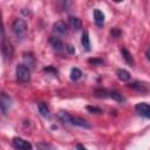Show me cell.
Listing matches in <instances>:
<instances>
[{"label":"cell","mask_w":150,"mask_h":150,"mask_svg":"<svg viewBox=\"0 0 150 150\" xmlns=\"http://www.w3.org/2000/svg\"><path fill=\"white\" fill-rule=\"evenodd\" d=\"M12 30L15 34V36L20 40L25 39L27 35V23L23 19H15L12 25Z\"/></svg>","instance_id":"6da1fadb"},{"label":"cell","mask_w":150,"mask_h":150,"mask_svg":"<svg viewBox=\"0 0 150 150\" xmlns=\"http://www.w3.org/2000/svg\"><path fill=\"white\" fill-rule=\"evenodd\" d=\"M15 73H16V79L19 82L25 83V82H28L30 79V68L25 63H19L16 66Z\"/></svg>","instance_id":"7a4b0ae2"},{"label":"cell","mask_w":150,"mask_h":150,"mask_svg":"<svg viewBox=\"0 0 150 150\" xmlns=\"http://www.w3.org/2000/svg\"><path fill=\"white\" fill-rule=\"evenodd\" d=\"M1 52H2V55H4V57L6 59V60H8V59H11L12 56H13V47H12V45H11V42L9 41H7L6 40V38H5V34H4V29H2V41H1Z\"/></svg>","instance_id":"3957f363"},{"label":"cell","mask_w":150,"mask_h":150,"mask_svg":"<svg viewBox=\"0 0 150 150\" xmlns=\"http://www.w3.org/2000/svg\"><path fill=\"white\" fill-rule=\"evenodd\" d=\"M12 145L15 149H21V150H30L33 148L32 144L28 141H26V139H23L21 137H14L12 139Z\"/></svg>","instance_id":"277c9868"},{"label":"cell","mask_w":150,"mask_h":150,"mask_svg":"<svg viewBox=\"0 0 150 150\" xmlns=\"http://www.w3.org/2000/svg\"><path fill=\"white\" fill-rule=\"evenodd\" d=\"M135 109L141 116H143L145 118H150V104L149 103H145V102L137 103L135 105Z\"/></svg>","instance_id":"5b68a950"},{"label":"cell","mask_w":150,"mask_h":150,"mask_svg":"<svg viewBox=\"0 0 150 150\" xmlns=\"http://www.w3.org/2000/svg\"><path fill=\"white\" fill-rule=\"evenodd\" d=\"M11 105H12V101H11L9 96H7L5 91H2L1 93V98H0V107H1V111H2L4 115H7Z\"/></svg>","instance_id":"8992f818"},{"label":"cell","mask_w":150,"mask_h":150,"mask_svg":"<svg viewBox=\"0 0 150 150\" xmlns=\"http://www.w3.org/2000/svg\"><path fill=\"white\" fill-rule=\"evenodd\" d=\"M53 30H54L56 34H61V35H63V34H67L68 26H67L63 21H57V22L54 23V26H53Z\"/></svg>","instance_id":"52a82bcc"},{"label":"cell","mask_w":150,"mask_h":150,"mask_svg":"<svg viewBox=\"0 0 150 150\" xmlns=\"http://www.w3.org/2000/svg\"><path fill=\"white\" fill-rule=\"evenodd\" d=\"M49 42H50L52 47H53L55 50H57V52H61V50L64 49V45H63V42L61 41V39L56 38V36H52V38L49 39Z\"/></svg>","instance_id":"ba28073f"},{"label":"cell","mask_w":150,"mask_h":150,"mask_svg":"<svg viewBox=\"0 0 150 150\" xmlns=\"http://www.w3.org/2000/svg\"><path fill=\"white\" fill-rule=\"evenodd\" d=\"M129 87H130L131 89H134V90L139 91V93H146V91H148L146 84L143 83V82H139V81H134V82L129 83Z\"/></svg>","instance_id":"9c48e42d"},{"label":"cell","mask_w":150,"mask_h":150,"mask_svg":"<svg viewBox=\"0 0 150 150\" xmlns=\"http://www.w3.org/2000/svg\"><path fill=\"white\" fill-rule=\"evenodd\" d=\"M70 124L73 125H77V127H81V128H86V129H89L91 128V125L84 120V118H81V117H71V122Z\"/></svg>","instance_id":"30bf717a"},{"label":"cell","mask_w":150,"mask_h":150,"mask_svg":"<svg viewBox=\"0 0 150 150\" xmlns=\"http://www.w3.org/2000/svg\"><path fill=\"white\" fill-rule=\"evenodd\" d=\"M93 15H94V20H95L96 25H97V26H103V23H104V19H105L103 12L100 11L98 8H95L94 12H93Z\"/></svg>","instance_id":"8fae6325"},{"label":"cell","mask_w":150,"mask_h":150,"mask_svg":"<svg viewBox=\"0 0 150 150\" xmlns=\"http://www.w3.org/2000/svg\"><path fill=\"white\" fill-rule=\"evenodd\" d=\"M57 117H59V120L61 121V122H63V123H68V124H70V122H71V115L68 112V111H64V110H60L59 112H57Z\"/></svg>","instance_id":"7c38bea8"},{"label":"cell","mask_w":150,"mask_h":150,"mask_svg":"<svg viewBox=\"0 0 150 150\" xmlns=\"http://www.w3.org/2000/svg\"><path fill=\"white\" fill-rule=\"evenodd\" d=\"M81 43H82V47L86 52H89L90 50V40H89V34L87 30L83 32L82 34V39H81Z\"/></svg>","instance_id":"4fadbf2b"},{"label":"cell","mask_w":150,"mask_h":150,"mask_svg":"<svg viewBox=\"0 0 150 150\" xmlns=\"http://www.w3.org/2000/svg\"><path fill=\"white\" fill-rule=\"evenodd\" d=\"M116 75H117V77L121 80V81H123V82H128L129 80H130V73L128 71V70H125V69H117V71H116Z\"/></svg>","instance_id":"5bb4252c"},{"label":"cell","mask_w":150,"mask_h":150,"mask_svg":"<svg viewBox=\"0 0 150 150\" xmlns=\"http://www.w3.org/2000/svg\"><path fill=\"white\" fill-rule=\"evenodd\" d=\"M38 109H39L40 114H41L43 117H49V116H50V111H49V108H48V105H47L46 103H43V102H40V103H38Z\"/></svg>","instance_id":"9a60e30c"},{"label":"cell","mask_w":150,"mask_h":150,"mask_svg":"<svg viewBox=\"0 0 150 150\" xmlns=\"http://www.w3.org/2000/svg\"><path fill=\"white\" fill-rule=\"evenodd\" d=\"M69 25H70L71 28L76 29V30L81 29V27H82L81 20H80L79 18H75V16H70V18H69Z\"/></svg>","instance_id":"2e32d148"},{"label":"cell","mask_w":150,"mask_h":150,"mask_svg":"<svg viewBox=\"0 0 150 150\" xmlns=\"http://www.w3.org/2000/svg\"><path fill=\"white\" fill-rule=\"evenodd\" d=\"M121 54H122V56H123V59L125 60V62L128 63V64H131V66H134V63H135V61H134V59H132V56H131V54L125 49V48H122L121 49Z\"/></svg>","instance_id":"e0dca14e"},{"label":"cell","mask_w":150,"mask_h":150,"mask_svg":"<svg viewBox=\"0 0 150 150\" xmlns=\"http://www.w3.org/2000/svg\"><path fill=\"white\" fill-rule=\"evenodd\" d=\"M109 96H110L112 100L117 101V102H121V103L125 102V98H124V96H123L121 93L116 91V90H112V91H110V93H109Z\"/></svg>","instance_id":"ac0fdd59"},{"label":"cell","mask_w":150,"mask_h":150,"mask_svg":"<svg viewBox=\"0 0 150 150\" xmlns=\"http://www.w3.org/2000/svg\"><path fill=\"white\" fill-rule=\"evenodd\" d=\"M81 76H82V71H81L79 68H73V69H71V71H70V79H71L73 81L80 80Z\"/></svg>","instance_id":"d6986e66"},{"label":"cell","mask_w":150,"mask_h":150,"mask_svg":"<svg viewBox=\"0 0 150 150\" xmlns=\"http://www.w3.org/2000/svg\"><path fill=\"white\" fill-rule=\"evenodd\" d=\"M94 95L96 97H107V96H109V94H108V91L105 89H96Z\"/></svg>","instance_id":"ffe728a7"},{"label":"cell","mask_w":150,"mask_h":150,"mask_svg":"<svg viewBox=\"0 0 150 150\" xmlns=\"http://www.w3.org/2000/svg\"><path fill=\"white\" fill-rule=\"evenodd\" d=\"M59 2H60V6L63 9H68L69 6L71 5V0H59Z\"/></svg>","instance_id":"44dd1931"},{"label":"cell","mask_w":150,"mask_h":150,"mask_svg":"<svg viewBox=\"0 0 150 150\" xmlns=\"http://www.w3.org/2000/svg\"><path fill=\"white\" fill-rule=\"evenodd\" d=\"M87 110H88L89 112H91V114H101V112H102V110H101L100 108L93 107V105H88V107H87Z\"/></svg>","instance_id":"7402d4cb"},{"label":"cell","mask_w":150,"mask_h":150,"mask_svg":"<svg viewBox=\"0 0 150 150\" xmlns=\"http://www.w3.org/2000/svg\"><path fill=\"white\" fill-rule=\"evenodd\" d=\"M88 63H90V64H102L103 60H101V59H89Z\"/></svg>","instance_id":"603a6c76"},{"label":"cell","mask_w":150,"mask_h":150,"mask_svg":"<svg viewBox=\"0 0 150 150\" xmlns=\"http://www.w3.org/2000/svg\"><path fill=\"white\" fill-rule=\"evenodd\" d=\"M111 34H112V36H115V38H117V36H120V34H121V32L117 29V28H112L111 29Z\"/></svg>","instance_id":"cb8c5ba5"},{"label":"cell","mask_w":150,"mask_h":150,"mask_svg":"<svg viewBox=\"0 0 150 150\" xmlns=\"http://www.w3.org/2000/svg\"><path fill=\"white\" fill-rule=\"evenodd\" d=\"M145 56H146L148 60H150V47L146 49V52H145Z\"/></svg>","instance_id":"d4e9b609"},{"label":"cell","mask_w":150,"mask_h":150,"mask_svg":"<svg viewBox=\"0 0 150 150\" xmlns=\"http://www.w3.org/2000/svg\"><path fill=\"white\" fill-rule=\"evenodd\" d=\"M39 146H40V148H42V146H43V148H50V145H49V144H42V143H41V144H39Z\"/></svg>","instance_id":"484cf974"},{"label":"cell","mask_w":150,"mask_h":150,"mask_svg":"<svg viewBox=\"0 0 150 150\" xmlns=\"http://www.w3.org/2000/svg\"><path fill=\"white\" fill-rule=\"evenodd\" d=\"M75 148H76V149H86V146H83V145H81V144H77Z\"/></svg>","instance_id":"4316f807"},{"label":"cell","mask_w":150,"mask_h":150,"mask_svg":"<svg viewBox=\"0 0 150 150\" xmlns=\"http://www.w3.org/2000/svg\"><path fill=\"white\" fill-rule=\"evenodd\" d=\"M112 1H115V2H120V1H122V0H112Z\"/></svg>","instance_id":"83f0119b"}]
</instances>
